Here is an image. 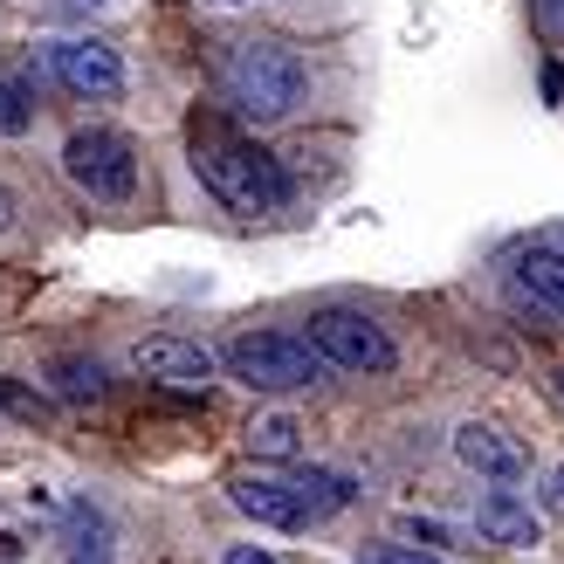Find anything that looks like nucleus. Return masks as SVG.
I'll list each match as a JSON object with an SVG mask.
<instances>
[{"label":"nucleus","mask_w":564,"mask_h":564,"mask_svg":"<svg viewBox=\"0 0 564 564\" xmlns=\"http://www.w3.org/2000/svg\"><path fill=\"white\" fill-rule=\"evenodd\" d=\"M551 392H557V400H564V365H557V372H551Z\"/></svg>","instance_id":"nucleus-23"},{"label":"nucleus","mask_w":564,"mask_h":564,"mask_svg":"<svg viewBox=\"0 0 564 564\" xmlns=\"http://www.w3.org/2000/svg\"><path fill=\"white\" fill-rule=\"evenodd\" d=\"M131 372L152 379V386L200 392V386L220 372V358H214L207 345H193V337H138V345H131Z\"/></svg>","instance_id":"nucleus-7"},{"label":"nucleus","mask_w":564,"mask_h":564,"mask_svg":"<svg viewBox=\"0 0 564 564\" xmlns=\"http://www.w3.org/2000/svg\"><path fill=\"white\" fill-rule=\"evenodd\" d=\"M8 228H14V193L0 186V235H8Z\"/></svg>","instance_id":"nucleus-22"},{"label":"nucleus","mask_w":564,"mask_h":564,"mask_svg":"<svg viewBox=\"0 0 564 564\" xmlns=\"http://www.w3.org/2000/svg\"><path fill=\"white\" fill-rule=\"evenodd\" d=\"M455 455H462V468L489 475L496 489H510V482H523V475H530L523 441H517V434H502V427H489V420H468V427L455 434Z\"/></svg>","instance_id":"nucleus-8"},{"label":"nucleus","mask_w":564,"mask_h":564,"mask_svg":"<svg viewBox=\"0 0 564 564\" xmlns=\"http://www.w3.org/2000/svg\"><path fill=\"white\" fill-rule=\"evenodd\" d=\"M296 420L290 413H262V420H248V447H256V455L262 462H290L296 455Z\"/></svg>","instance_id":"nucleus-16"},{"label":"nucleus","mask_w":564,"mask_h":564,"mask_svg":"<svg viewBox=\"0 0 564 564\" xmlns=\"http://www.w3.org/2000/svg\"><path fill=\"white\" fill-rule=\"evenodd\" d=\"M63 557L69 564H110V517L90 502H69L63 510Z\"/></svg>","instance_id":"nucleus-13"},{"label":"nucleus","mask_w":564,"mask_h":564,"mask_svg":"<svg viewBox=\"0 0 564 564\" xmlns=\"http://www.w3.org/2000/svg\"><path fill=\"white\" fill-rule=\"evenodd\" d=\"M48 379H55V392H63V400H104V392H110V379H104L97 358H55Z\"/></svg>","instance_id":"nucleus-15"},{"label":"nucleus","mask_w":564,"mask_h":564,"mask_svg":"<svg viewBox=\"0 0 564 564\" xmlns=\"http://www.w3.org/2000/svg\"><path fill=\"white\" fill-rule=\"evenodd\" d=\"M35 97H42V76L28 69V55H14V63L0 69V138H21L35 124Z\"/></svg>","instance_id":"nucleus-12"},{"label":"nucleus","mask_w":564,"mask_h":564,"mask_svg":"<svg viewBox=\"0 0 564 564\" xmlns=\"http://www.w3.org/2000/svg\"><path fill=\"white\" fill-rule=\"evenodd\" d=\"M530 21H538V35L551 48H564V0H530Z\"/></svg>","instance_id":"nucleus-17"},{"label":"nucleus","mask_w":564,"mask_h":564,"mask_svg":"<svg viewBox=\"0 0 564 564\" xmlns=\"http://www.w3.org/2000/svg\"><path fill=\"white\" fill-rule=\"evenodd\" d=\"M228 379H241L248 392H303V386H324L337 365L310 345V330H241L228 351Z\"/></svg>","instance_id":"nucleus-3"},{"label":"nucleus","mask_w":564,"mask_h":564,"mask_svg":"<svg viewBox=\"0 0 564 564\" xmlns=\"http://www.w3.org/2000/svg\"><path fill=\"white\" fill-rule=\"evenodd\" d=\"M544 510H551V517H564V462L544 475Z\"/></svg>","instance_id":"nucleus-20"},{"label":"nucleus","mask_w":564,"mask_h":564,"mask_svg":"<svg viewBox=\"0 0 564 564\" xmlns=\"http://www.w3.org/2000/svg\"><path fill=\"white\" fill-rule=\"evenodd\" d=\"M76 8H110V0H76Z\"/></svg>","instance_id":"nucleus-24"},{"label":"nucleus","mask_w":564,"mask_h":564,"mask_svg":"<svg viewBox=\"0 0 564 564\" xmlns=\"http://www.w3.org/2000/svg\"><path fill=\"white\" fill-rule=\"evenodd\" d=\"M358 564H441V557L420 551V544H379V551H365Z\"/></svg>","instance_id":"nucleus-18"},{"label":"nucleus","mask_w":564,"mask_h":564,"mask_svg":"<svg viewBox=\"0 0 564 564\" xmlns=\"http://www.w3.org/2000/svg\"><path fill=\"white\" fill-rule=\"evenodd\" d=\"M544 97H551V104L564 97V69H557V63H544Z\"/></svg>","instance_id":"nucleus-21"},{"label":"nucleus","mask_w":564,"mask_h":564,"mask_svg":"<svg viewBox=\"0 0 564 564\" xmlns=\"http://www.w3.org/2000/svg\"><path fill=\"white\" fill-rule=\"evenodd\" d=\"M290 482H296V502H303L310 523H324V517H337L351 502V475H337V468H303Z\"/></svg>","instance_id":"nucleus-14"},{"label":"nucleus","mask_w":564,"mask_h":564,"mask_svg":"<svg viewBox=\"0 0 564 564\" xmlns=\"http://www.w3.org/2000/svg\"><path fill=\"white\" fill-rule=\"evenodd\" d=\"M186 159H193V180L228 214H282L290 207V173H282V159L262 145L256 131H241L235 118H220V110H193L186 118Z\"/></svg>","instance_id":"nucleus-1"},{"label":"nucleus","mask_w":564,"mask_h":564,"mask_svg":"<svg viewBox=\"0 0 564 564\" xmlns=\"http://www.w3.org/2000/svg\"><path fill=\"white\" fill-rule=\"evenodd\" d=\"M310 330V345H317L337 372H365V379H379L400 365V345L386 337L379 317H365V310H317V317L303 324Z\"/></svg>","instance_id":"nucleus-5"},{"label":"nucleus","mask_w":564,"mask_h":564,"mask_svg":"<svg viewBox=\"0 0 564 564\" xmlns=\"http://www.w3.org/2000/svg\"><path fill=\"white\" fill-rule=\"evenodd\" d=\"M551 248H564V228H557V235H551Z\"/></svg>","instance_id":"nucleus-26"},{"label":"nucleus","mask_w":564,"mask_h":564,"mask_svg":"<svg viewBox=\"0 0 564 564\" xmlns=\"http://www.w3.org/2000/svg\"><path fill=\"white\" fill-rule=\"evenodd\" d=\"M303 90H310V76H303V55L290 42L248 35V42L220 48V97H228L241 118L275 124V118H290V110L303 104Z\"/></svg>","instance_id":"nucleus-2"},{"label":"nucleus","mask_w":564,"mask_h":564,"mask_svg":"<svg viewBox=\"0 0 564 564\" xmlns=\"http://www.w3.org/2000/svg\"><path fill=\"white\" fill-rule=\"evenodd\" d=\"M475 530H482L489 544H502V551H530L544 538V523H538V510H530L523 496H510V489H496V496H482V510H475Z\"/></svg>","instance_id":"nucleus-10"},{"label":"nucleus","mask_w":564,"mask_h":564,"mask_svg":"<svg viewBox=\"0 0 564 564\" xmlns=\"http://www.w3.org/2000/svg\"><path fill=\"white\" fill-rule=\"evenodd\" d=\"M220 564H282V557L262 551V544H228V551H220Z\"/></svg>","instance_id":"nucleus-19"},{"label":"nucleus","mask_w":564,"mask_h":564,"mask_svg":"<svg viewBox=\"0 0 564 564\" xmlns=\"http://www.w3.org/2000/svg\"><path fill=\"white\" fill-rule=\"evenodd\" d=\"M214 8H248V0H214Z\"/></svg>","instance_id":"nucleus-25"},{"label":"nucleus","mask_w":564,"mask_h":564,"mask_svg":"<svg viewBox=\"0 0 564 564\" xmlns=\"http://www.w3.org/2000/svg\"><path fill=\"white\" fill-rule=\"evenodd\" d=\"M510 275H517V290L538 303V310H551V317H564V248H551V241H530L523 256L510 262Z\"/></svg>","instance_id":"nucleus-11"},{"label":"nucleus","mask_w":564,"mask_h":564,"mask_svg":"<svg viewBox=\"0 0 564 564\" xmlns=\"http://www.w3.org/2000/svg\"><path fill=\"white\" fill-rule=\"evenodd\" d=\"M63 173H69V186L90 193V200L124 207L138 193V145L124 131H110V124H83L63 145Z\"/></svg>","instance_id":"nucleus-4"},{"label":"nucleus","mask_w":564,"mask_h":564,"mask_svg":"<svg viewBox=\"0 0 564 564\" xmlns=\"http://www.w3.org/2000/svg\"><path fill=\"white\" fill-rule=\"evenodd\" d=\"M228 496H235V510H248V517L269 523V530H310V517H303L290 475H235Z\"/></svg>","instance_id":"nucleus-9"},{"label":"nucleus","mask_w":564,"mask_h":564,"mask_svg":"<svg viewBox=\"0 0 564 564\" xmlns=\"http://www.w3.org/2000/svg\"><path fill=\"white\" fill-rule=\"evenodd\" d=\"M48 76L63 83L69 97H83V104H118L124 97V63H118V48L97 42V35L48 42Z\"/></svg>","instance_id":"nucleus-6"}]
</instances>
